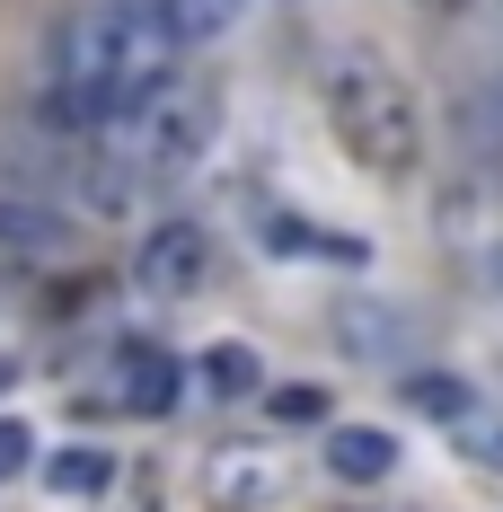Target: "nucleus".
<instances>
[{"instance_id":"5","label":"nucleus","mask_w":503,"mask_h":512,"mask_svg":"<svg viewBox=\"0 0 503 512\" xmlns=\"http://www.w3.org/2000/svg\"><path fill=\"white\" fill-rule=\"evenodd\" d=\"M106 398L124 415L186 407V362L168 354V345H151V336H133V345H115V362H106Z\"/></svg>"},{"instance_id":"2","label":"nucleus","mask_w":503,"mask_h":512,"mask_svg":"<svg viewBox=\"0 0 503 512\" xmlns=\"http://www.w3.org/2000/svg\"><path fill=\"white\" fill-rule=\"evenodd\" d=\"M212 133H221V98H212V80H168V89H151V98L133 106L115 133H106L98 151L124 168V177H177V168H195L203 151H212Z\"/></svg>"},{"instance_id":"8","label":"nucleus","mask_w":503,"mask_h":512,"mask_svg":"<svg viewBox=\"0 0 503 512\" xmlns=\"http://www.w3.org/2000/svg\"><path fill=\"white\" fill-rule=\"evenodd\" d=\"M186 380H203L221 407H239V398H265V354L239 345V336H221V345H203V362L186 371Z\"/></svg>"},{"instance_id":"13","label":"nucleus","mask_w":503,"mask_h":512,"mask_svg":"<svg viewBox=\"0 0 503 512\" xmlns=\"http://www.w3.org/2000/svg\"><path fill=\"white\" fill-rule=\"evenodd\" d=\"M398 398L424 415L433 433H442V424H451V415H468L477 398H486V389H477V380H459V371H406V389H398Z\"/></svg>"},{"instance_id":"9","label":"nucleus","mask_w":503,"mask_h":512,"mask_svg":"<svg viewBox=\"0 0 503 512\" xmlns=\"http://www.w3.org/2000/svg\"><path fill=\"white\" fill-rule=\"evenodd\" d=\"M274 495H283L274 460H212V486H203V504H212V512H265Z\"/></svg>"},{"instance_id":"4","label":"nucleus","mask_w":503,"mask_h":512,"mask_svg":"<svg viewBox=\"0 0 503 512\" xmlns=\"http://www.w3.org/2000/svg\"><path fill=\"white\" fill-rule=\"evenodd\" d=\"M80 256V221L45 186H0V265H62Z\"/></svg>"},{"instance_id":"3","label":"nucleus","mask_w":503,"mask_h":512,"mask_svg":"<svg viewBox=\"0 0 503 512\" xmlns=\"http://www.w3.org/2000/svg\"><path fill=\"white\" fill-rule=\"evenodd\" d=\"M212 274H221L212 230H203V221H186V212L151 221V230H142V248H133V292H142V301H195Z\"/></svg>"},{"instance_id":"1","label":"nucleus","mask_w":503,"mask_h":512,"mask_svg":"<svg viewBox=\"0 0 503 512\" xmlns=\"http://www.w3.org/2000/svg\"><path fill=\"white\" fill-rule=\"evenodd\" d=\"M318 106H327L336 151H345L362 177L406 186V177L424 168V98H415V80H406L380 45L336 36L327 62H318Z\"/></svg>"},{"instance_id":"6","label":"nucleus","mask_w":503,"mask_h":512,"mask_svg":"<svg viewBox=\"0 0 503 512\" xmlns=\"http://www.w3.org/2000/svg\"><path fill=\"white\" fill-rule=\"evenodd\" d=\"M336 345L353 362H406L415 345V318L398 301H336Z\"/></svg>"},{"instance_id":"17","label":"nucleus","mask_w":503,"mask_h":512,"mask_svg":"<svg viewBox=\"0 0 503 512\" xmlns=\"http://www.w3.org/2000/svg\"><path fill=\"white\" fill-rule=\"evenodd\" d=\"M9 380H18V362H9V354H0V389H9Z\"/></svg>"},{"instance_id":"12","label":"nucleus","mask_w":503,"mask_h":512,"mask_svg":"<svg viewBox=\"0 0 503 512\" xmlns=\"http://www.w3.org/2000/svg\"><path fill=\"white\" fill-rule=\"evenodd\" d=\"M442 442H451V451H459L468 468L503 477V407H495V398H477L468 415H451V424H442Z\"/></svg>"},{"instance_id":"14","label":"nucleus","mask_w":503,"mask_h":512,"mask_svg":"<svg viewBox=\"0 0 503 512\" xmlns=\"http://www.w3.org/2000/svg\"><path fill=\"white\" fill-rule=\"evenodd\" d=\"M45 486H53V495H106V486H115V460L89 451V442H71V451H53Z\"/></svg>"},{"instance_id":"11","label":"nucleus","mask_w":503,"mask_h":512,"mask_svg":"<svg viewBox=\"0 0 503 512\" xmlns=\"http://www.w3.org/2000/svg\"><path fill=\"white\" fill-rule=\"evenodd\" d=\"M151 9H159V27L177 36V53H195V45H212V36H230L248 0H151Z\"/></svg>"},{"instance_id":"16","label":"nucleus","mask_w":503,"mask_h":512,"mask_svg":"<svg viewBox=\"0 0 503 512\" xmlns=\"http://www.w3.org/2000/svg\"><path fill=\"white\" fill-rule=\"evenodd\" d=\"M27 468H36V433H27V415H0V486L27 477Z\"/></svg>"},{"instance_id":"10","label":"nucleus","mask_w":503,"mask_h":512,"mask_svg":"<svg viewBox=\"0 0 503 512\" xmlns=\"http://www.w3.org/2000/svg\"><path fill=\"white\" fill-rule=\"evenodd\" d=\"M265 239H274V248L283 256H318V265H362V239H353V230H327V221H292V212H274V221H265Z\"/></svg>"},{"instance_id":"15","label":"nucleus","mask_w":503,"mask_h":512,"mask_svg":"<svg viewBox=\"0 0 503 512\" xmlns=\"http://www.w3.org/2000/svg\"><path fill=\"white\" fill-rule=\"evenodd\" d=\"M265 415H274V424H327V389H318V380H283V389H265Z\"/></svg>"},{"instance_id":"7","label":"nucleus","mask_w":503,"mask_h":512,"mask_svg":"<svg viewBox=\"0 0 503 512\" xmlns=\"http://www.w3.org/2000/svg\"><path fill=\"white\" fill-rule=\"evenodd\" d=\"M398 433L389 424H327V477H345V486H389L398 477Z\"/></svg>"}]
</instances>
